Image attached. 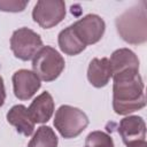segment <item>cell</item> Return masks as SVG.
<instances>
[{
    "instance_id": "9",
    "label": "cell",
    "mask_w": 147,
    "mask_h": 147,
    "mask_svg": "<svg viewBox=\"0 0 147 147\" xmlns=\"http://www.w3.org/2000/svg\"><path fill=\"white\" fill-rule=\"evenodd\" d=\"M118 133L125 145L137 140H145L146 124L140 116L124 117L118 124Z\"/></svg>"
},
{
    "instance_id": "4",
    "label": "cell",
    "mask_w": 147,
    "mask_h": 147,
    "mask_svg": "<svg viewBox=\"0 0 147 147\" xmlns=\"http://www.w3.org/2000/svg\"><path fill=\"white\" fill-rule=\"evenodd\" d=\"M65 65L62 55L51 46H42L32 59L33 72L44 82L55 80Z\"/></svg>"
},
{
    "instance_id": "1",
    "label": "cell",
    "mask_w": 147,
    "mask_h": 147,
    "mask_svg": "<svg viewBox=\"0 0 147 147\" xmlns=\"http://www.w3.org/2000/svg\"><path fill=\"white\" fill-rule=\"evenodd\" d=\"M113 78V108L116 114L127 115L145 107V86L139 70H126Z\"/></svg>"
},
{
    "instance_id": "8",
    "label": "cell",
    "mask_w": 147,
    "mask_h": 147,
    "mask_svg": "<svg viewBox=\"0 0 147 147\" xmlns=\"http://www.w3.org/2000/svg\"><path fill=\"white\" fill-rule=\"evenodd\" d=\"M11 80H13L14 94L20 100L31 99L41 86L39 77L33 71L28 69L17 70L13 75Z\"/></svg>"
},
{
    "instance_id": "5",
    "label": "cell",
    "mask_w": 147,
    "mask_h": 147,
    "mask_svg": "<svg viewBox=\"0 0 147 147\" xmlns=\"http://www.w3.org/2000/svg\"><path fill=\"white\" fill-rule=\"evenodd\" d=\"M41 47L42 40L33 30L29 28H21L13 32L10 38V48L17 59L29 61L33 59Z\"/></svg>"
},
{
    "instance_id": "3",
    "label": "cell",
    "mask_w": 147,
    "mask_h": 147,
    "mask_svg": "<svg viewBox=\"0 0 147 147\" xmlns=\"http://www.w3.org/2000/svg\"><path fill=\"white\" fill-rule=\"evenodd\" d=\"M88 125L86 114L72 106L62 105L55 113L54 126L59 133L67 139L76 138Z\"/></svg>"
},
{
    "instance_id": "15",
    "label": "cell",
    "mask_w": 147,
    "mask_h": 147,
    "mask_svg": "<svg viewBox=\"0 0 147 147\" xmlns=\"http://www.w3.org/2000/svg\"><path fill=\"white\" fill-rule=\"evenodd\" d=\"M57 137L52 127L42 125L37 129L28 147H57Z\"/></svg>"
},
{
    "instance_id": "14",
    "label": "cell",
    "mask_w": 147,
    "mask_h": 147,
    "mask_svg": "<svg viewBox=\"0 0 147 147\" xmlns=\"http://www.w3.org/2000/svg\"><path fill=\"white\" fill-rule=\"evenodd\" d=\"M59 46L60 49L67 54V55H77L79 53H82L86 46L82 42V40L78 38V36L76 34V32L74 31L72 26H68L65 29H63L60 33H59Z\"/></svg>"
},
{
    "instance_id": "7",
    "label": "cell",
    "mask_w": 147,
    "mask_h": 147,
    "mask_svg": "<svg viewBox=\"0 0 147 147\" xmlns=\"http://www.w3.org/2000/svg\"><path fill=\"white\" fill-rule=\"evenodd\" d=\"M71 26L85 46L98 42L102 38L106 30L105 21L95 14H88L84 16L83 18L75 22Z\"/></svg>"
},
{
    "instance_id": "11",
    "label": "cell",
    "mask_w": 147,
    "mask_h": 147,
    "mask_svg": "<svg viewBox=\"0 0 147 147\" xmlns=\"http://www.w3.org/2000/svg\"><path fill=\"white\" fill-rule=\"evenodd\" d=\"M7 121L9 124L16 127L18 133L25 137H29L33 133L36 123L32 121L28 108L23 105H16L11 107L7 113Z\"/></svg>"
},
{
    "instance_id": "19",
    "label": "cell",
    "mask_w": 147,
    "mask_h": 147,
    "mask_svg": "<svg viewBox=\"0 0 147 147\" xmlns=\"http://www.w3.org/2000/svg\"><path fill=\"white\" fill-rule=\"evenodd\" d=\"M126 147H147V142L146 140H137V141L129 142Z\"/></svg>"
},
{
    "instance_id": "6",
    "label": "cell",
    "mask_w": 147,
    "mask_h": 147,
    "mask_svg": "<svg viewBox=\"0 0 147 147\" xmlns=\"http://www.w3.org/2000/svg\"><path fill=\"white\" fill-rule=\"evenodd\" d=\"M65 3L62 0H40L32 10L33 21L44 29H51L63 21Z\"/></svg>"
},
{
    "instance_id": "18",
    "label": "cell",
    "mask_w": 147,
    "mask_h": 147,
    "mask_svg": "<svg viewBox=\"0 0 147 147\" xmlns=\"http://www.w3.org/2000/svg\"><path fill=\"white\" fill-rule=\"evenodd\" d=\"M6 100V90H5V84H3V79L0 76V107L3 106Z\"/></svg>"
},
{
    "instance_id": "2",
    "label": "cell",
    "mask_w": 147,
    "mask_h": 147,
    "mask_svg": "<svg viewBox=\"0 0 147 147\" xmlns=\"http://www.w3.org/2000/svg\"><path fill=\"white\" fill-rule=\"evenodd\" d=\"M116 29L119 37L132 45L144 44L147 40V14L146 2L126 9L116 18Z\"/></svg>"
},
{
    "instance_id": "13",
    "label": "cell",
    "mask_w": 147,
    "mask_h": 147,
    "mask_svg": "<svg viewBox=\"0 0 147 147\" xmlns=\"http://www.w3.org/2000/svg\"><path fill=\"white\" fill-rule=\"evenodd\" d=\"M111 69L107 57L93 59L87 68V79L94 87H103L111 78Z\"/></svg>"
},
{
    "instance_id": "16",
    "label": "cell",
    "mask_w": 147,
    "mask_h": 147,
    "mask_svg": "<svg viewBox=\"0 0 147 147\" xmlns=\"http://www.w3.org/2000/svg\"><path fill=\"white\" fill-rule=\"evenodd\" d=\"M84 147H114V141L103 131H92L87 134Z\"/></svg>"
},
{
    "instance_id": "17",
    "label": "cell",
    "mask_w": 147,
    "mask_h": 147,
    "mask_svg": "<svg viewBox=\"0 0 147 147\" xmlns=\"http://www.w3.org/2000/svg\"><path fill=\"white\" fill-rule=\"evenodd\" d=\"M28 5V1L21 0H0V10L1 11H10L18 13L23 11Z\"/></svg>"
},
{
    "instance_id": "12",
    "label": "cell",
    "mask_w": 147,
    "mask_h": 147,
    "mask_svg": "<svg viewBox=\"0 0 147 147\" xmlns=\"http://www.w3.org/2000/svg\"><path fill=\"white\" fill-rule=\"evenodd\" d=\"M108 60L113 76L126 70H139V60L137 55L129 48L116 49Z\"/></svg>"
},
{
    "instance_id": "10",
    "label": "cell",
    "mask_w": 147,
    "mask_h": 147,
    "mask_svg": "<svg viewBox=\"0 0 147 147\" xmlns=\"http://www.w3.org/2000/svg\"><path fill=\"white\" fill-rule=\"evenodd\" d=\"M28 110L34 123H46L54 113V100L52 95L45 91L31 102Z\"/></svg>"
}]
</instances>
